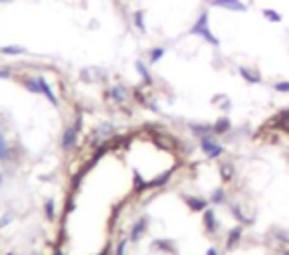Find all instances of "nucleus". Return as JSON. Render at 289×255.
Wrapping results in <instances>:
<instances>
[{"label": "nucleus", "instance_id": "obj_13", "mask_svg": "<svg viewBox=\"0 0 289 255\" xmlns=\"http://www.w3.org/2000/svg\"><path fill=\"white\" fill-rule=\"evenodd\" d=\"M151 190V186H149V180L144 178L139 170L135 168L133 170V194H137V196H143L144 192H149Z\"/></svg>", "mask_w": 289, "mask_h": 255}, {"label": "nucleus", "instance_id": "obj_26", "mask_svg": "<svg viewBox=\"0 0 289 255\" xmlns=\"http://www.w3.org/2000/svg\"><path fill=\"white\" fill-rule=\"evenodd\" d=\"M129 236L127 234H121V238H119V241H117V245H115V255H125V251H127V247H129Z\"/></svg>", "mask_w": 289, "mask_h": 255}, {"label": "nucleus", "instance_id": "obj_17", "mask_svg": "<svg viewBox=\"0 0 289 255\" xmlns=\"http://www.w3.org/2000/svg\"><path fill=\"white\" fill-rule=\"evenodd\" d=\"M166 53V48L164 46H153L147 53V60H149V66H157Z\"/></svg>", "mask_w": 289, "mask_h": 255}, {"label": "nucleus", "instance_id": "obj_19", "mask_svg": "<svg viewBox=\"0 0 289 255\" xmlns=\"http://www.w3.org/2000/svg\"><path fill=\"white\" fill-rule=\"evenodd\" d=\"M133 26L137 28V30L141 32V34H147L149 30H147V20H144V10H135L133 12Z\"/></svg>", "mask_w": 289, "mask_h": 255}, {"label": "nucleus", "instance_id": "obj_22", "mask_svg": "<svg viewBox=\"0 0 289 255\" xmlns=\"http://www.w3.org/2000/svg\"><path fill=\"white\" fill-rule=\"evenodd\" d=\"M230 129H232V121H230L228 117H220L212 125V135H226Z\"/></svg>", "mask_w": 289, "mask_h": 255}, {"label": "nucleus", "instance_id": "obj_1", "mask_svg": "<svg viewBox=\"0 0 289 255\" xmlns=\"http://www.w3.org/2000/svg\"><path fill=\"white\" fill-rule=\"evenodd\" d=\"M192 36H198V38H202L204 42H208L210 46H214V48H218L220 46V40L212 34V30H210V12L208 10H202L200 14H198V18H196V22L190 26V30H188Z\"/></svg>", "mask_w": 289, "mask_h": 255}, {"label": "nucleus", "instance_id": "obj_9", "mask_svg": "<svg viewBox=\"0 0 289 255\" xmlns=\"http://www.w3.org/2000/svg\"><path fill=\"white\" fill-rule=\"evenodd\" d=\"M202 225H204V232L208 236H214L218 232L220 223H218V216H216V212L212 208H206L204 212H202Z\"/></svg>", "mask_w": 289, "mask_h": 255}, {"label": "nucleus", "instance_id": "obj_39", "mask_svg": "<svg viewBox=\"0 0 289 255\" xmlns=\"http://www.w3.org/2000/svg\"><path fill=\"white\" fill-rule=\"evenodd\" d=\"M0 2H2V4H4V2H12V0H0Z\"/></svg>", "mask_w": 289, "mask_h": 255}, {"label": "nucleus", "instance_id": "obj_10", "mask_svg": "<svg viewBox=\"0 0 289 255\" xmlns=\"http://www.w3.org/2000/svg\"><path fill=\"white\" fill-rule=\"evenodd\" d=\"M210 4L216 8H224L230 12H246L248 6L242 2V0H210Z\"/></svg>", "mask_w": 289, "mask_h": 255}, {"label": "nucleus", "instance_id": "obj_40", "mask_svg": "<svg viewBox=\"0 0 289 255\" xmlns=\"http://www.w3.org/2000/svg\"><path fill=\"white\" fill-rule=\"evenodd\" d=\"M206 2H210V0H206Z\"/></svg>", "mask_w": 289, "mask_h": 255}, {"label": "nucleus", "instance_id": "obj_14", "mask_svg": "<svg viewBox=\"0 0 289 255\" xmlns=\"http://www.w3.org/2000/svg\"><path fill=\"white\" fill-rule=\"evenodd\" d=\"M172 174H175V168H168V170H164V172L157 174L153 180H149V186H151V190L164 188V186H166V184L172 180Z\"/></svg>", "mask_w": 289, "mask_h": 255}, {"label": "nucleus", "instance_id": "obj_24", "mask_svg": "<svg viewBox=\"0 0 289 255\" xmlns=\"http://www.w3.org/2000/svg\"><path fill=\"white\" fill-rule=\"evenodd\" d=\"M101 140H107V138H111L113 136V125L111 123H101L95 131H93Z\"/></svg>", "mask_w": 289, "mask_h": 255}, {"label": "nucleus", "instance_id": "obj_3", "mask_svg": "<svg viewBox=\"0 0 289 255\" xmlns=\"http://www.w3.org/2000/svg\"><path fill=\"white\" fill-rule=\"evenodd\" d=\"M200 151L204 153L206 158H210V160H216V158H220V156L226 153L224 147H222L220 143H216L214 135H206V136L200 138Z\"/></svg>", "mask_w": 289, "mask_h": 255}, {"label": "nucleus", "instance_id": "obj_15", "mask_svg": "<svg viewBox=\"0 0 289 255\" xmlns=\"http://www.w3.org/2000/svg\"><path fill=\"white\" fill-rule=\"evenodd\" d=\"M14 79H18L24 87L30 91V93H34V95H42V89H40V81H38V75L36 77H32V75H22V77H14Z\"/></svg>", "mask_w": 289, "mask_h": 255}, {"label": "nucleus", "instance_id": "obj_33", "mask_svg": "<svg viewBox=\"0 0 289 255\" xmlns=\"http://www.w3.org/2000/svg\"><path fill=\"white\" fill-rule=\"evenodd\" d=\"M73 210H75V198H73V196H68V202H66L64 212H66V216H70Z\"/></svg>", "mask_w": 289, "mask_h": 255}, {"label": "nucleus", "instance_id": "obj_16", "mask_svg": "<svg viewBox=\"0 0 289 255\" xmlns=\"http://www.w3.org/2000/svg\"><path fill=\"white\" fill-rule=\"evenodd\" d=\"M242 234H244V228H242V225H234V228L228 232V238H226V247H228V249H234V247L240 243Z\"/></svg>", "mask_w": 289, "mask_h": 255}, {"label": "nucleus", "instance_id": "obj_4", "mask_svg": "<svg viewBox=\"0 0 289 255\" xmlns=\"http://www.w3.org/2000/svg\"><path fill=\"white\" fill-rule=\"evenodd\" d=\"M147 232H149V214H144V216H141L131 228H129V241L131 243H139L144 236H147Z\"/></svg>", "mask_w": 289, "mask_h": 255}, {"label": "nucleus", "instance_id": "obj_23", "mask_svg": "<svg viewBox=\"0 0 289 255\" xmlns=\"http://www.w3.org/2000/svg\"><path fill=\"white\" fill-rule=\"evenodd\" d=\"M240 75L248 83H259V81H262V75H259L255 69H250V68H240Z\"/></svg>", "mask_w": 289, "mask_h": 255}, {"label": "nucleus", "instance_id": "obj_27", "mask_svg": "<svg viewBox=\"0 0 289 255\" xmlns=\"http://www.w3.org/2000/svg\"><path fill=\"white\" fill-rule=\"evenodd\" d=\"M210 202L214 206H220V204H226V190L224 188H216L210 196Z\"/></svg>", "mask_w": 289, "mask_h": 255}, {"label": "nucleus", "instance_id": "obj_21", "mask_svg": "<svg viewBox=\"0 0 289 255\" xmlns=\"http://www.w3.org/2000/svg\"><path fill=\"white\" fill-rule=\"evenodd\" d=\"M0 53H2V55H10V58H18V55H24V53H28V50H26L24 46L8 44V46H2V48H0Z\"/></svg>", "mask_w": 289, "mask_h": 255}, {"label": "nucleus", "instance_id": "obj_28", "mask_svg": "<svg viewBox=\"0 0 289 255\" xmlns=\"http://www.w3.org/2000/svg\"><path fill=\"white\" fill-rule=\"evenodd\" d=\"M220 176H222V180H226V182L232 180L234 170H232V166H230L228 162H226V164H220Z\"/></svg>", "mask_w": 289, "mask_h": 255}, {"label": "nucleus", "instance_id": "obj_11", "mask_svg": "<svg viewBox=\"0 0 289 255\" xmlns=\"http://www.w3.org/2000/svg\"><path fill=\"white\" fill-rule=\"evenodd\" d=\"M38 81H40V89H42V95L48 99V103L52 105V107H60V99H57V95H55V91L52 89V85H50V81L44 77V75H38Z\"/></svg>", "mask_w": 289, "mask_h": 255}, {"label": "nucleus", "instance_id": "obj_7", "mask_svg": "<svg viewBox=\"0 0 289 255\" xmlns=\"http://www.w3.org/2000/svg\"><path fill=\"white\" fill-rule=\"evenodd\" d=\"M14 160V147L8 143V138L4 135V131L0 129V164L6 166Z\"/></svg>", "mask_w": 289, "mask_h": 255}, {"label": "nucleus", "instance_id": "obj_2", "mask_svg": "<svg viewBox=\"0 0 289 255\" xmlns=\"http://www.w3.org/2000/svg\"><path fill=\"white\" fill-rule=\"evenodd\" d=\"M105 97H109L115 105H125V103H129L133 99V89H129L123 83H115L107 89Z\"/></svg>", "mask_w": 289, "mask_h": 255}, {"label": "nucleus", "instance_id": "obj_37", "mask_svg": "<svg viewBox=\"0 0 289 255\" xmlns=\"http://www.w3.org/2000/svg\"><path fill=\"white\" fill-rule=\"evenodd\" d=\"M206 255H220V253H218L216 247H208V249H206Z\"/></svg>", "mask_w": 289, "mask_h": 255}, {"label": "nucleus", "instance_id": "obj_31", "mask_svg": "<svg viewBox=\"0 0 289 255\" xmlns=\"http://www.w3.org/2000/svg\"><path fill=\"white\" fill-rule=\"evenodd\" d=\"M16 75H14V69L12 68H0V79H6V81H10V79H14Z\"/></svg>", "mask_w": 289, "mask_h": 255}, {"label": "nucleus", "instance_id": "obj_8", "mask_svg": "<svg viewBox=\"0 0 289 255\" xmlns=\"http://www.w3.org/2000/svg\"><path fill=\"white\" fill-rule=\"evenodd\" d=\"M151 249L164 253V255H177L179 253V245L175 239H153L151 241Z\"/></svg>", "mask_w": 289, "mask_h": 255}, {"label": "nucleus", "instance_id": "obj_36", "mask_svg": "<svg viewBox=\"0 0 289 255\" xmlns=\"http://www.w3.org/2000/svg\"><path fill=\"white\" fill-rule=\"evenodd\" d=\"M4 180H6V174L2 172V170H0V190L4 188Z\"/></svg>", "mask_w": 289, "mask_h": 255}, {"label": "nucleus", "instance_id": "obj_30", "mask_svg": "<svg viewBox=\"0 0 289 255\" xmlns=\"http://www.w3.org/2000/svg\"><path fill=\"white\" fill-rule=\"evenodd\" d=\"M83 119H85V117H83V113H81V111H77V113H75V119H73V123H72V127H73L77 133H81V131H83Z\"/></svg>", "mask_w": 289, "mask_h": 255}, {"label": "nucleus", "instance_id": "obj_38", "mask_svg": "<svg viewBox=\"0 0 289 255\" xmlns=\"http://www.w3.org/2000/svg\"><path fill=\"white\" fill-rule=\"evenodd\" d=\"M52 255H66V253H64L60 247H57V249H54V253H52Z\"/></svg>", "mask_w": 289, "mask_h": 255}, {"label": "nucleus", "instance_id": "obj_35", "mask_svg": "<svg viewBox=\"0 0 289 255\" xmlns=\"http://www.w3.org/2000/svg\"><path fill=\"white\" fill-rule=\"evenodd\" d=\"M97 255H111V243H107V245H105V247H103Z\"/></svg>", "mask_w": 289, "mask_h": 255}, {"label": "nucleus", "instance_id": "obj_25", "mask_svg": "<svg viewBox=\"0 0 289 255\" xmlns=\"http://www.w3.org/2000/svg\"><path fill=\"white\" fill-rule=\"evenodd\" d=\"M133 99L139 105H143V107H149L151 105V99L144 95V91H143V85H141V87H133Z\"/></svg>", "mask_w": 289, "mask_h": 255}, {"label": "nucleus", "instance_id": "obj_29", "mask_svg": "<svg viewBox=\"0 0 289 255\" xmlns=\"http://www.w3.org/2000/svg\"><path fill=\"white\" fill-rule=\"evenodd\" d=\"M14 220H16V214H14L12 210L4 212V214H2V218H0V230H4L6 225H10V223H12Z\"/></svg>", "mask_w": 289, "mask_h": 255}, {"label": "nucleus", "instance_id": "obj_18", "mask_svg": "<svg viewBox=\"0 0 289 255\" xmlns=\"http://www.w3.org/2000/svg\"><path fill=\"white\" fill-rule=\"evenodd\" d=\"M44 218L48 221H55V218H57V206H55L54 198H46L44 200Z\"/></svg>", "mask_w": 289, "mask_h": 255}, {"label": "nucleus", "instance_id": "obj_20", "mask_svg": "<svg viewBox=\"0 0 289 255\" xmlns=\"http://www.w3.org/2000/svg\"><path fill=\"white\" fill-rule=\"evenodd\" d=\"M188 129L194 136H200V138L206 135H212V125H206V123H190Z\"/></svg>", "mask_w": 289, "mask_h": 255}, {"label": "nucleus", "instance_id": "obj_34", "mask_svg": "<svg viewBox=\"0 0 289 255\" xmlns=\"http://www.w3.org/2000/svg\"><path fill=\"white\" fill-rule=\"evenodd\" d=\"M275 89L281 91V93H287V91H289V81H285V83H277V85H275Z\"/></svg>", "mask_w": 289, "mask_h": 255}, {"label": "nucleus", "instance_id": "obj_5", "mask_svg": "<svg viewBox=\"0 0 289 255\" xmlns=\"http://www.w3.org/2000/svg\"><path fill=\"white\" fill-rule=\"evenodd\" d=\"M77 136H79V133L72 125H68L64 129V133H62V138H60V149L64 153H72L75 149V145H77Z\"/></svg>", "mask_w": 289, "mask_h": 255}, {"label": "nucleus", "instance_id": "obj_12", "mask_svg": "<svg viewBox=\"0 0 289 255\" xmlns=\"http://www.w3.org/2000/svg\"><path fill=\"white\" fill-rule=\"evenodd\" d=\"M135 69H137L139 77L143 79V85H144V87H153V83H155V77H153V73H151L149 66L144 64L143 60H137V62H135Z\"/></svg>", "mask_w": 289, "mask_h": 255}, {"label": "nucleus", "instance_id": "obj_6", "mask_svg": "<svg viewBox=\"0 0 289 255\" xmlns=\"http://www.w3.org/2000/svg\"><path fill=\"white\" fill-rule=\"evenodd\" d=\"M182 198V202L186 204V208L190 210V212H204L206 208H208V202L210 200H206V198H202V196H192V194H182L181 196Z\"/></svg>", "mask_w": 289, "mask_h": 255}, {"label": "nucleus", "instance_id": "obj_32", "mask_svg": "<svg viewBox=\"0 0 289 255\" xmlns=\"http://www.w3.org/2000/svg\"><path fill=\"white\" fill-rule=\"evenodd\" d=\"M262 14H264V16H266L270 22H279V20H281V16H279L275 10H271V8H266Z\"/></svg>", "mask_w": 289, "mask_h": 255}]
</instances>
